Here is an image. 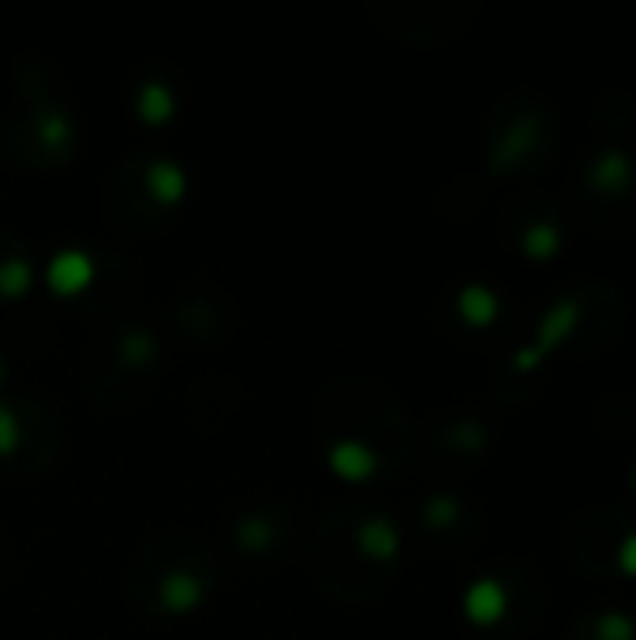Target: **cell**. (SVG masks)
<instances>
[{
    "instance_id": "cell-1",
    "label": "cell",
    "mask_w": 636,
    "mask_h": 640,
    "mask_svg": "<svg viewBox=\"0 0 636 640\" xmlns=\"http://www.w3.org/2000/svg\"><path fill=\"white\" fill-rule=\"evenodd\" d=\"M46 274H49V285H53V292H64V297H72V292H83L90 281H95V263H90L83 251L67 248V251H57Z\"/></svg>"
},
{
    "instance_id": "cell-2",
    "label": "cell",
    "mask_w": 636,
    "mask_h": 640,
    "mask_svg": "<svg viewBox=\"0 0 636 640\" xmlns=\"http://www.w3.org/2000/svg\"><path fill=\"white\" fill-rule=\"evenodd\" d=\"M161 606L165 611H173V614H184V611H191V606H199L202 603V580L195 577V573L188 569H176V573H169L165 580H161Z\"/></svg>"
},
{
    "instance_id": "cell-3",
    "label": "cell",
    "mask_w": 636,
    "mask_h": 640,
    "mask_svg": "<svg viewBox=\"0 0 636 640\" xmlns=\"http://www.w3.org/2000/svg\"><path fill=\"white\" fill-rule=\"evenodd\" d=\"M329 465L341 479H367L375 472V450H367L363 442H337L329 450Z\"/></svg>"
},
{
    "instance_id": "cell-4",
    "label": "cell",
    "mask_w": 636,
    "mask_h": 640,
    "mask_svg": "<svg viewBox=\"0 0 636 640\" xmlns=\"http://www.w3.org/2000/svg\"><path fill=\"white\" fill-rule=\"evenodd\" d=\"M147 188L150 196L161 199L165 206H173V202L184 199V191H188V180H184V168L176 162H154L147 173Z\"/></svg>"
},
{
    "instance_id": "cell-5",
    "label": "cell",
    "mask_w": 636,
    "mask_h": 640,
    "mask_svg": "<svg viewBox=\"0 0 636 640\" xmlns=\"http://www.w3.org/2000/svg\"><path fill=\"white\" fill-rule=\"evenodd\" d=\"M360 551L371 559H389L397 551V528L386 517H371L360 528Z\"/></svg>"
},
{
    "instance_id": "cell-6",
    "label": "cell",
    "mask_w": 636,
    "mask_h": 640,
    "mask_svg": "<svg viewBox=\"0 0 636 640\" xmlns=\"http://www.w3.org/2000/svg\"><path fill=\"white\" fill-rule=\"evenodd\" d=\"M173 109H176V101L165 83H147V87L139 90V116L147 124H165L169 116H173Z\"/></svg>"
},
{
    "instance_id": "cell-7",
    "label": "cell",
    "mask_w": 636,
    "mask_h": 640,
    "mask_svg": "<svg viewBox=\"0 0 636 640\" xmlns=\"http://www.w3.org/2000/svg\"><path fill=\"white\" fill-rule=\"evenodd\" d=\"M30 281H34V269L27 259H4V263H0V292H4V297H12V300L27 297Z\"/></svg>"
},
{
    "instance_id": "cell-8",
    "label": "cell",
    "mask_w": 636,
    "mask_h": 640,
    "mask_svg": "<svg viewBox=\"0 0 636 640\" xmlns=\"http://www.w3.org/2000/svg\"><path fill=\"white\" fill-rule=\"evenodd\" d=\"M502 611V592H498V585H490V580H483L469 592V614L476 622H490L495 614Z\"/></svg>"
},
{
    "instance_id": "cell-9",
    "label": "cell",
    "mask_w": 636,
    "mask_h": 640,
    "mask_svg": "<svg viewBox=\"0 0 636 640\" xmlns=\"http://www.w3.org/2000/svg\"><path fill=\"white\" fill-rule=\"evenodd\" d=\"M270 539H274V528H270L262 517H248L240 525V547H248V551H262Z\"/></svg>"
},
{
    "instance_id": "cell-10",
    "label": "cell",
    "mask_w": 636,
    "mask_h": 640,
    "mask_svg": "<svg viewBox=\"0 0 636 640\" xmlns=\"http://www.w3.org/2000/svg\"><path fill=\"white\" fill-rule=\"evenodd\" d=\"M461 311L472 318V323H487L490 311H495V300H490L483 289H469V292L461 297Z\"/></svg>"
},
{
    "instance_id": "cell-11",
    "label": "cell",
    "mask_w": 636,
    "mask_h": 640,
    "mask_svg": "<svg viewBox=\"0 0 636 640\" xmlns=\"http://www.w3.org/2000/svg\"><path fill=\"white\" fill-rule=\"evenodd\" d=\"M20 446V419L12 416V409L0 404V453H12Z\"/></svg>"
},
{
    "instance_id": "cell-12",
    "label": "cell",
    "mask_w": 636,
    "mask_h": 640,
    "mask_svg": "<svg viewBox=\"0 0 636 640\" xmlns=\"http://www.w3.org/2000/svg\"><path fill=\"white\" fill-rule=\"evenodd\" d=\"M38 131H41V139L49 142V147H64L67 142V121L64 116H46V121L38 124Z\"/></svg>"
},
{
    "instance_id": "cell-13",
    "label": "cell",
    "mask_w": 636,
    "mask_h": 640,
    "mask_svg": "<svg viewBox=\"0 0 636 640\" xmlns=\"http://www.w3.org/2000/svg\"><path fill=\"white\" fill-rule=\"evenodd\" d=\"M124 352L132 356V364H142V360L150 356V337L147 334H135L132 341L124 344Z\"/></svg>"
}]
</instances>
